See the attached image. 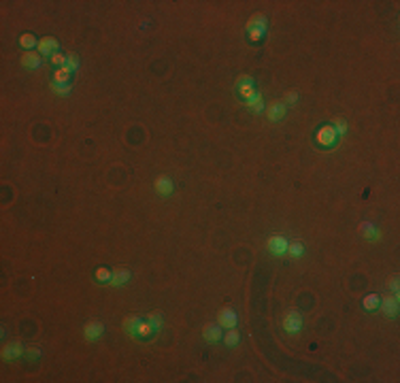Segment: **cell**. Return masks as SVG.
Returning <instances> with one entry per match:
<instances>
[{"label":"cell","instance_id":"52a82bcc","mask_svg":"<svg viewBox=\"0 0 400 383\" xmlns=\"http://www.w3.org/2000/svg\"><path fill=\"white\" fill-rule=\"evenodd\" d=\"M398 294H385L379 302V309L383 311L385 317H396L398 315Z\"/></svg>","mask_w":400,"mask_h":383},{"label":"cell","instance_id":"1f68e13d","mask_svg":"<svg viewBox=\"0 0 400 383\" xmlns=\"http://www.w3.org/2000/svg\"><path fill=\"white\" fill-rule=\"evenodd\" d=\"M26 355H28V360H39L41 358V349H39V347H28V349H26Z\"/></svg>","mask_w":400,"mask_h":383},{"label":"cell","instance_id":"277c9868","mask_svg":"<svg viewBox=\"0 0 400 383\" xmlns=\"http://www.w3.org/2000/svg\"><path fill=\"white\" fill-rule=\"evenodd\" d=\"M283 328H286V332L288 334H296L302 326H305V319H302V315H300V311L298 309H290L286 315H283Z\"/></svg>","mask_w":400,"mask_h":383},{"label":"cell","instance_id":"9c48e42d","mask_svg":"<svg viewBox=\"0 0 400 383\" xmlns=\"http://www.w3.org/2000/svg\"><path fill=\"white\" fill-rule=\"evenodd\" d=\"M264 111H266V115H269L271 121H279L288 115V104L283 100H273V102H269V106H266Z\"/></svg>","mask_w":400,"mask_h":383},{"label":"cell","instance_id":"e0dca14e","mask_svg":"<svg viewBox=\"0 0 400 383\" xmlns=\"http://www.w3.org/2000/svg\"><path fill=\"white\" fill-rule=\"evenodd\" d=\"M70 79H73V70L68 66H62L53 70V79L51 83H58V85H70Z\"/></svg>","mask_w":400,"mask_h":383},{"label":"cell","instance_id":"4316f807","mask_svg":"<svg viewBox=\"0 0 400 383\" xmlns=\"http://www.w3.org/2000/svg\"><path fill=\"white\" fill-rule=\"evenodd\" d=\"M147 319H149V324L156 328V330H160V328L164 326V315L160 313V311H151V313L147 315Z\"/></svg>","mask_w":400,"mask_h":383},{"label":"cell","instance_id":"8992f818","mask_svg":"<svg viewBox=\"0 0 400 383\" xmlns=\"http://www.w3.org/2000/svg\"><path fill=\"white\" fill-rule=\"evenodd\" d=\"M217 324L224 328V330H230V328H236L238 326V315L232 307H224L217 315Z\"/></svg>","mask_w":400,"mask_h":383},{"label":"cell","instance_id":"30bf717a","mask_svg":"<svg viewBox=\"0 0 400 383\" xmlns=\"http://www.w3.org/2000/svg\"><path fill=\"white\" fill-rule=\"evenodd\" d=\"M24 353H26V349H24V345L20 341H11V343H7L3 347V360L5 362H13L17 358H22Z\"/></svg>","mask_w":400,"mask_h":383},{"label":"cell","instance_id":"7a4b0ae2","mask_svg":"<svg viewBox=\"0 0 400 383\" xmlns=\"http://www.w3.org/2000/svg\"><path fill=\"white\" fill-rule=\"evenodd\" d=\"M339 139L341 137L336 135V130L330 126V123H326V126H322L315 132V143L319 147H324V149H330L334 145H339Z\"/></svg>","mask_w":400,"mask_h":383},{"label":"cell","instance_id":"2e32d148","mask_svg":"<svg viewBox=\"0 0 400 383\" xmlns=\"http://www.w3.org/2000/svg\"><path fill=\"white\" fill-rule=\"evenodd\" d=\"M156 332H158V330L149 324V319H143V317H141V322H139L137 330H135V338H141V341H147V338H149V336H154Z\"/></svg>","mask_w":400,"mask_h":383},{"label":"cell","instance_id":"44dd1931","mask_svg":"<svg viewBox=\"0 0 400 383\" xmlns=\"http://www.w3.org/2000/svg\"><path fill=\"white\" fill-rule=\"evenodd\" d=\"M245 106H247V109H249L251 113H262L264 111V98H262V94L260 92H257L253 98H251V100H245Z\"/></svg>","mask_w":400,"mask_h":383},{"label":"cell","instance_id":"ac0fdd59","mask_svg":"<svg viewBox=\"0 0 400 383\" xmlns=\"http://www.w3.org/2000/svg\"><path fill=\"white\" fill-rule=\"evenodd\" d=\"M20 45L24 47V51H37L39 47V39L34 37L32 32H24L20 37Z\"/></svg>","mask_w":400,"mask_h":383},{"label":"cell","instance_id":"83f0119b","mask_svg":"<svg viewBox=\"0 0 400 383\" xmlns=\"http://www.w3.org/2000/svg\"><path fill=\"white\" fill-rule=\"evenodd\" d=\"M51 60V64L56 66V68H62V66H66V56L62 51H58V53H53V56L49 58Z\"/></svg>","mask_w":400,"mask_h":383},{"label":"cell","instance_id":"ffe728a7","mask_svg":"<svg viewBox=\"0 0 400 383\" xmlns=\"http://www.w3.org/2000/svg\"><path fill=\"white\" fill-rule=\"evenodd\" d=\"M139 322H141L139 315H128V317H123V324H121V326H123V332L135 338V330H137Z\"/></svg>","mask_w":400,"mask_h":383},{"label":"cell","instance_id":"7c38bea8","mask_svg":"<svg viewBox=\"0 0 400 383\" xmlns=\"http://www.w3.org/2000/svg\"><path fill=\"white\" fill-rule=\"evenodd\" d=\"M104 334V324L98 322V319H92V322H87L85 328H83V336L87 341H98V338Z\"/></svg>","mask_w":400,"mask_h":383},{"label":"cell","instance_id":"9a60e30c","mask_svg":"<svg viewBox=\"0 0 400 383\" xmlns=\"http://www.w3.org/2000/svg\"><path fill=\"white\" fill-rule=\"evenodd\" d=\"M132 279V271L126 269V266H119V269L113 271V277H111V286L119 288V286H126V283Z\"/></svg>","mask_w":400,"mask_h":383},{"label":"cell","instance_id":"d6a6232c","mask_svg":"<svg viewBox=\"0 0 400 383\" xmlns=\"http://www.w3.org/2000/svg\"><path fill=\"white\" fill-rule=\"evenodd\" d=\"M387 288L392 290V294H398V275H392V277L387 279Z\"/></svg>","mask_w":400,"mask_h":383},{"label":"cell","instance_id":"d4e9b609","mask_svg":"<svg viewBox=\"0 0 400 383\" xmlns=\"http://www.w3.org/2000/svg\"><path fill=\"white\" fill-rule=\"evenodd\" d=\"M330 126L336 130V135H339V137H345V135H347V130H349L347 121H345L343 117H334V119L330 121Z\"/></svg>","mask_w":400,"mask_h":383},{"label":"cell","instance_id":"4fadbf2b","mask_svg":"<svg viewBox=\"0 0 400 383\" xmlns=\"http://www.w3.org/2000/svg\"><path fill=\"white\" fill-rule=\"evenodd\" d=\"M43 64V56L39 51H24L22 56V66L28 68V70H37Z\"/></svg>","mask_w":400,"mask_h":383},{"label":"cell","instance_id":"f546056e","mask_svg":"<svg viewBox=\"0 0 400 383\" xmlns=\"http://www.w3.org/2000/svg\"><path fill=\"white\" fill-rule=\"evenodd\" d=\"M51 90L56 92L58 96H68V94H70V85H58V83H51Z\"/></svg>","mask_w":400,"mask_h":383},{"label":"cell","instance_id":"5bb4252c","mask_svg":"<svg viewBox=\"0 0 400 383\" xmlns=\"http://www.w3.org/2000/svg\"><path fill=\"white\" fill-rule=\"evenodd\" d=\"M154 185H156V192L160 196H171L175 192V183H173V179L168 175H160Z\"/></svg>","mask_w":400,"mask_h":383},{"label":"cell","instance_id":"3957f363","mask_svg":"<svg viewBox=\"0 0 400 383\" xmlns=\"http://www.w3.org/2000/svg\"><path fill=\"white\" fill-rule=\"evenodd\" d=\"M234 90H236V94L243 98V100H251V98L257 94V87H255V81H253V77H249V75H243V77H238L236 79V85H234Z\"/></svg>","mask_w":400,"mask_h":383},{"label":"cell","instance_id":"f1b7e54d","mask_svg":"<svg viewBox=\"0 0 400 383\" xmlns=\"http://www.w3.org/2000/svg\"><path fill=\"white\" fill-rule=\"evenodd\" d=\"M66 66L73 70V73L79 68V58H77V53H66Z\"/></svg>","mask_w":400,"mask_h":383},{"label":"cell","instance_id":"6da1fadb","mask_svg":"<svg viewBox=\"0 0 400 383\" xmlns=\"http://www.w3.org/2000/svg\"><path fill=\"white\" fill-rule=\"evenodd\" d=\"M245 30H247V37H249V41H253V43L262 41L266 30H269V20H266V15L264 13H253L249 20H247Z\"/></svg>","mask_w":400,"mask_h":383},{"label":"cell","instance_id":"603a6c76","mask_svg":"<svg viewBox=\"0 0 400 383\" xmlns=\"http://www.w3.org/2000/svg\"><path fill=\"white\" fill-rule=\"evenodd\" d=\"M288 256H290V258H300V256H305V245H302V240H290V245H288Z\"/></svg>","mask_w":400,"mask_h":383},{"label":"cell","instance_id":"cb8c5ba5","mask_svg":"<svg viewBox=\"0 0 400 383\" xmlns=\"http://www.w3.org/2000/svg\"><path fill=\"white\" fill-rule=\"evenodd\" d=\"M111 277H113V271L104 269V266L96 269V273H94V279L98 281V283H111Z\"/></svg>","mask_w":400,"mask_h":383},{"label":"cell","instance_id":"5b68a950","mask_svg":"<svg viewBox=\"0 0 400 383\" xmlns=\"http://www.w3.org/2000/svg\"><path fill=\"white\" fill-rule=\"evenodd\" d=\"M288 245H290V240L283 234H273L266 240V249H269L273 256H279V258L288 253Z\"/></svg>","mask_w":400,"mask_h":383},{"label":"cell","instance_id":"484cf974","mask_svg":"<svg viewBox=\"0 0 400 383\" xmlns=\"http://www.w3.org/2000/svg\"><path fill=\"white\" fill-rule=\"evenodd\" d=\"M379 302H381V298L377 296V294H368V296L362 300V305H364V309H366V311H377L379 309Z\"/></svg>","mask_w":400,"mask_h":383},{"label":"cell","instance_id":"4dcf8cb0","mask_svg":"<svg viewBox=\"0 0 400 383\" xmlns=\"http://www.w3.org/2000/svg\"><path fill=\"white\" fill-rule=\"evenodd\" d=\"M283 102H286L288 106H290V104H296V102H298V92H296V90H290L286 96H283Z\"/></svg>","mask_w":400,"mask_h":383},{"label":"cell","instance_id":"d6986e66","mask_svg":"<svg viewBox=\"0 0 400 383\" xmlns=\"http://www.w3.org/2000/svg\"><path fill=\"white\" fill-rule=\"evenodd\" d=\"M360 234L364 238H368V240H375V238H379V230H377L375 224H370V221H362V224H360Z\"/></svg>","mask_w":400,"mask_h":383},{"label":"cell","instance_id":"8fae6325","mask_svg":"<svg viewBox=\"0 0 400 383\" xmlns=\"http://www.w3.org/2000/svg\"><path fill=\"white\" fill-rule=\"evenodd\" d=\"M37 51L41 53V56H49L51 58L53 53L60 51V43H58V39H53V37H43V39H39Z\"/></svg>","mask_w":400,"mask_h":383},{"label":"cell","instance_id":"ba28073f","mask_svg":"<svg viewBox=\"0 0 400 383\" xmlns=\"http://www.w3.org/2000/svg\"><path fill=\"white\" fill-rule=\"evenodd\" d=\"M202 338H204L207 343H219L221 338H224V328H221L217 322L204 324V328H202Z\"/></svg>","mask_w":400,"mask_h":383},{"label":"cell","instance_id":"7402d4cb","mask_svg":"<svg viewBox=\"0 0 400 383\" xmlns=\"http://www.w3.org/2000/svg\"><path fill=\"white\" fill-rule=\"evenodd\" d=\"M221 341L226 343V347H236L238 343H241V332H238V328H230V330H226Z\"/></svg>","mask_w":400,"mask_h":383}]
</instances>
